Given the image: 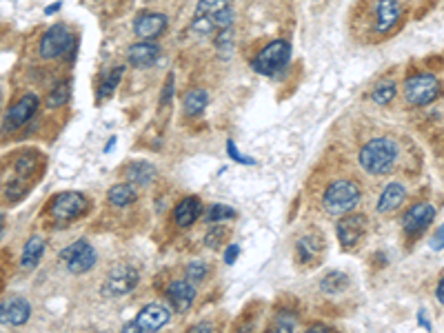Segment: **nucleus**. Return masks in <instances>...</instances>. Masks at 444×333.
<instances>
[{
    "instance_id": "f257e3e1",
    "label": "nucleus",
    "mask_w": 444,
    "mask_h": 333,
    "mask_svg": "<svg viewBox=\"0 0 444 333\" xmlns=\"http://www.w3.org/2000/svg\"><path fill=\"white\" fill-rule=\"evenodd\" d=\"M398 158V145L391 138H373L360 149V164L371 176H384L393 169Z\"/></svg>"
},
{
    "instance_id": "f03ea898",
    "label": "nucleus",
    "mask_w": 444,
    "mask_h": 333,
    "mask_svg": "<svg viewBox=\"0 0 444 333\" xmlns=\"http://www.w3.org/2000/svg\"><path fill=\"white\" fill-rule=\"evenodd\" d=\"M360 200V189L351 180H338L329 185L322 196V207L329 216H344L349 214Z\"/></svg>"
},
{
    "instance_id": "7ed1b4c3",
    "label": "nucleus",
    "mask_w": 444,
    "mask_h": 333,
    "mask_svg": "<svg viewBox=\"0 0 444 333\" xmlns=\"http://www.w3.org/2000/svg\"><path fill=\"white\" fill-rule=\"evenodd\" d=\"M291 47L287 40H273L254 58V69L262 76H273L289 63Z\"/></svg>"
},
{
    "instance_id": "20e7f679",
    "label": "nucleus",
    "mask_w": 444,
    "mask_h": 333,
    "mask_svg": "<svg viewBox=\"0 0 444 333\" xmlns=\"http://www.w3.org/2000/svg\"><path fill=\"white\" fill-rule=\"evenodd\" d=\"M442 87H440V80L431 74H420V76H413L407 80L405 85V96L411 105H418L424 107L429 103H433L438 96H440Z\"/></svg>"
},
{
    "instance_id": "39448f33",
    "label": "nucleus",
    "mask_w": 444,
    "mask_h": 333,
    "mask_svg": "<svg viewBox=\"0 0 444 333\" xmlns=\"http://www.w3.org/2000/svg\"><path fill=\"white\" fill-rule=\"evenodd\" d=\"M85 211H87V198L82 196V193H76V191L58 193V196H56L49 204V214L56 222L76 220Z\"/></svg>"
},
{
    "instance_id": "423d86ee",
    "label": "nucleus",
    "mask_w": 444,
    "mask_h": 333,
    "mask_svg": "<svg viewBox=\"0 0 444 333\" xmlns=\"http://www.w3.org/2000/svg\"><path fill=\"white\" fill-rule=\"evenodd\" d=\"M138 280H141V275H138V271L131 265H118L116 269H111L107 273L103 291L109 298H122V296L131 294Z\"/></svg>"
},
{
    "instance_id": "0eeeda50",
    "label": "nucleus",
    "mask_w": 444,
    "mask_h": 333,
    "mask_svg": "<svg viewBox=\"0 0 444 333\" xmlns=\"http://www.w3.org/2000/svg\"><path fill=\"white\" fill-rule=\"evenodd\" d=\"M60 260L67 262V269L72 273H87L93 265L96 260H98V254H96V249L85 242V240H78L74 244L65 247L60 252Z\"/></svg>"
},
{
    "instance_id": "6e6552de",
    "label": "nucleus",
    "mask_w": 444,
    "mask_h": 333,
    "mask_svg": "<svg viewBox=\"0 0 444 333\" xmlns=\"http://www.w3.org/2000/svg\"><path fill=\"white\" fill-rule=\"evenodd\" d=\"M67 49H74V36L65 25H53L40 40V56L45 60L58 58Z\"/></svg>"
},
{
    "instance_id": "1a4fd4ad",
    "label": "nucleus",
    "mask_w": 444,
    "mask_h": 333,
    "mask_svg": "<svg viewBox=\"0 0 444 333\" xmlns=\"http://www.w3.org/2000/svg\"><path fill=\"white\" fill-rule=\"evenodd\" d=\"M169 318H171L169 309L162 307V304H147V307L138 313L136 320L124 327V331L133 329L138 333H151V331L162 329L166 322H169Z\"/></svg>"
},
{
    "instance_id": "9d476101",
    "label": "nucleus",
    "mask_w": 444,
    "mask_h": 333,
    "mask_svg": "<svg viewBox=\"0 0 444 333\" xmlns=\"http://www.w3.org/2000/svg\"><path fill=\"white\" fill-rule=\"evenodd\" d=\"M196 16L207 18L214 27H218V30H225V27H231L233 11H231L229 0H200Z\"/></svg>"
},
{
    "instance_id": "9b49d317",
    "label": "nucleus",
    "mask_w": 444,
    "mask_h": 333,
    "mask_svg": "<svg viewBox=\"0 0 444 333\" xmlns=\"http://www.w3.org/2000/svg\"><path fill=\"white\" fill-rule=\"evenodd\" d=\"M36 109H38V96H34V93L22 96V98L7 111V116H5V131H13V129L22 127V124L36 114Z\"/></svg>"
},
{
    "instance_id": "f8f14e48",
    "label": "nucleus",
    "mask_w": 444,
    "mask_h": 333,
    "mask_svg": "<svg viewBox=\"0 0 444 333\" xmlns=\"http://www.w3.org/2000/svg\"><path fill=\"white\" fill-rule=\"evenodd\" d=\"M367 229V216L363 214H351L338 222L336 233H338V240L342 242V247H355L358 240L363 238V233Z\"/></svg>"
},
{
    "instance_id": "ddd939ff",
    "label": "nucleus",
    "mask_w": 444,
    "mask_h": 333,
    "mask_svg": "<svg viewBox=\"0 0 444 333\" xmlns=\"http://www.w3.org/2000/svg\"><path fill=\"white\" fill-rule=\"evenodd\" d=\"M433 218H436V207H431L429 202H420V204H413L405 214V218H402V227H405L407 233L415 235L431 225Z\"/></svg>"
},
{
    "instance_id": "4468645a",
    "label": "nucleus",
    "mask_w": 444,
    "mask_h": 333,
    "mask_svg": "<svg viewBox=\"0 0 444 333\" xmlns=\"http://www.w3.org/2000/svg\"><path fill=\"white\" fill-rule=\"evenodd\" d=\"M0 318H3L5 325L22 327L32 318V304L20 296H13L9 300H3V307H0Z\"/></svg>"
},
{
    "instance_id": "2eb2a0df",
    "label": "nucleus",
    "mask_w": 444,
    "mask_h": 333,
    "mask_svg": "<svg viewBox=\"0 0 444 333\" xmlns=\"http://www.w3.org/2000/svg\"><path fill=\"white\" fill-rule=\"evenodd\" d=\"M166 22H169V18L164 13H141L133 22V32L143 40H154L166 30Z\"/></svg>"
},
{
    "instance_id": "dca6fc26",
    "label": "nucleus",
    "mask_w": 444,
    "mask_h": 333,
    "mask_svg": "<svg viewBox=\"0 0 444 333\" xmlns=\"http://www.w3.org/2000/svg\"><path fill=\"white\" fill-rule=\"evenodd\" d=\"M166 298H169L171 307L178 313H185L187 309H191L193 300H196V289H193L187 280H176L166 289Z\"/></svg>"
},
{
    "instance_id": "f3484780",
    "label": "nucleus",
    "mask_w": 444,
    "mask_h": 333,
    "mask_svg": "<svg viewBox=\"0 0 444 333\" xmlns=\"http://www.w3.org/2000/svg\"><path fill=\"white\" fill-rule=\"evenodd\" d=\"M402 16V5L400 0H378L376 5V32L384 34L398 22Z\"/></svg>"
},
{
    "instance_id": "a211bd4d",
    "label": "nucleus",
    "mask_w": 444,
    "mask_h": 333,
    "mask_svg": "<svg viewBox=\"0 0 444 333\" xmlns=\"http://www.w3.org/2000/svg\"><path fill=\"white\" fill-rule=\"evenodd\" d=\"M160 56V47L154 45L151 40H145V43H136L129 47L127 51V63L138 67V69H145V67H151Z\"/></svg>"
},
{
    "instance_id": "6ab92c4d",
    "label": "nucleus",
    "mask_w": 444,
    "mask_h": 333,
    "mask_svg": "<svg viewBox=\"0 0 444 333\" xmlns=\"http://www.w3.org/2000/svg\"><path fill=\"white\" fill-rule=\"evenodd\" d=\"M407 198V189L402 187L400 183H388L382 193H380V198H378V211L380 214H391L396 211L398 207L405 202Z\"/></svg>"
},
{
    "instance_id": "aec40b11",
    "label": "nucleus",
    "mask_w": 444,
    "mask_h": 333,
    "mask_svg": "<svg viewBox=\"0 0 444 333\" xmlns=\"http://www.w3.org/2000/svg\"><path fill=\"white\" fill-rule=\"evenodd\" d=\"M45 254V240L40 238V235H32L30 240H27L25 249H22V258H20V267L25 271H32L38 267L40 258Z\"/></svg>"
},
{
    "instance_id": "412c9836",
    "label": "nucleus",
    "mask_w": 444,
    "mask_h": 333,
    "mask_svg": "<svg viewBox=\"0 0 444 333\" xmlns=\"http://www.w3.org/2000/svg\"><path fill=\"white\" fill-rule=\"evenodd\" d=\"M198 214H200V200L193 198V196L185 198L183 202L176 207V222H178V227H183V229L185 227H191L193 222H196Z\"/></svg>"
},
{
    "instance_id": "4be33fe9",
    "label": "nucleus",
    "mask_w": 444,
    "mask_h": 333,
    "mask_svg": "<svg viewBox=\"0 0 444 333\" xmlns=\"http://www.w3.org/2000/svg\"><path fill=\"white\" fill-rule=\"evenodd\" d=\"M154 178H156V166L149 164V162H143V160L129 164V169H127V180L131 185H138V187L149 185Z\"/></svg>"
},
{
    "instance_id": "5701e85b",
    "label": "nucleus",
    "mask_w": 444,
    "mask_h": 333,
    "mask_svg": "<svg viewBox=\"0 0 444 333\" xmlns=\"http://www.w3.org/2000/svg\"><path fill=\"white\" fill-rule=\"evenodd\" d=\"M136 185H114L109 189V193H107V200L114 204V207H129L131 202H136V198H138V193H136V189H133Z\"/></svg>"
},
{
    "instance_id": "b1692460",
    "label": "nucleus",
    "mask_w": 444,
    "mask_h": 333,
    "mask_svg": "<svg viewBox=\"0 0 444 333\" xmlns=\"http://www.w3.org/2000/svg\"><path fill=\"white\" fill-rule=\"evenodd\" d=\"M349 287V275L342 273V271H331L327 273L322 280H320V289L329 296H338L342 291Z\"/></svg>"
},
{
    "instance_id": "393cba45",
    "label": "nucleus",
    "mask_w": 444,
    "mask_h": 333,
    "mask_svg": "<svg viewBox=\"0 0 444 333\" xmlns=\"http://www.w3.org/2000/svg\"><path fill=\"white\" fill-rule=\"evenodd\" d=\"M207 105H209V96H207L204 89H191L185 96V114L187 116L202 114V111L207 109Z\"/></svg>"
},
{
    "instance_id": "a878e982",
    "label": "nucleus",
    "mask_w": 444,
    "mask_h": 333,
    "mask_svg": "<svg viewBox=\"0 0 444 333\" xmlns=\"http://www.w3.org/2000/svg\"><path fill=\"white\" fill-rule=\"evenodd\" d=\"M320 238H315V235H304V238L298 240V254L302 262H311L315 260V256L320 254Z\"/></svg>"
},
{
    "instance_id": "bb28decb",
    "label": "nucleus",
    "mask_w": 444,
    "mask_h": 333,
    "mask_svg": "<svg viewBox=\"0 0 444 333\" xmlns=\"http://www.w3.org/2000/svg\"><path fill=\"white\" fill-rule=\"evenodd\" d=\"M393 98H396V82L393 80H382L371 91V100L376 105H388Z\"/></svg>"
},
{
    "instance_id": "cd10ccee",
    "label": "nucleus",
    "mask_w": 444,
    "mask_h": 333,
    "mask_svg": "<svg viewBox=\"0 0 444 333\" xmlns=\"http://www.w3.org/2000/svg\"><path fill=\"white\" fill-rule=\"evenodd\" d=\"M69 93H72V85H69V80H60L58 85L51 89V93L47 96V107L49 109H58L69 100Z\"/></svg>"
},
{
    "instance_id": "c85d7f7f",
    "label": "nucleus",
    "mask_w": 444,
    "mask_h": 333,
    "mask_svg": "<svg viewBox=\"0 0 444 333\" xmlns=\"http://www.w3.org/2000/svg\"><path fill=\"white\" fill-rule=\"evenodd\" d=\"M122 72L124 69L122 67H118V69H114V72H109V76L103 80V85H100V89H98V98L100 100H105V98H109L111 93L116 91V87H118V82H120V78H122Z\"/></svg>"
},
{
    "instance_id": "c756f323",
    "label": "nucleus",
    "mask_w": 444,
    "mask_h": 333,
    "mask_svg": "<svg viewBox=\"0 0 444 333\" xmlns=\"http://www.w3.org/2000/svg\"><path fill=\"white\" fill-rule=\"evenodd\" d=\"M235 211L229 204H214L209 211H207V222H225V220H233Z\"/></svg>"
},
{
    "instance_id": "7c9ffc66",
    "label": "nucleus",
    "mask_w": 444,
    "mask_h": 333,
    "mask_svg": "<svg viewBox=\"0 0 444 333\" xmlns=\"http://www.w3.org/2000/svg\"><path fill=\"white\" fill-rule=\"evenodd\" d=\"M207 273H209V267H207L202 260L189 262V267H187V278H189V280L200 282V280H204V278H207Z\"/></svg>"
},
{
    "instance_id": "2f4dec72",
    "label": "nucleus",
    "mask_w": 444,
    "mask_h": 333,
    "mask_svg": "<svg viewBox=\"0 0 444 333\" xmlns=\"http://www.w3.org/2000/svg\"><path fill=\"white\" fill-rule=\"evenodd\" d=\"M296 325H298L296 315H294V313H289V311H280V313H278V318H275V329H278V331H282V333L294 331Z\"/></svg>"
},
{
    "instance_id": "473e14b6",
    "label": "nucleus",
    "mask_w": 444,
    "mask_h": 333,
    "mask_svg": "<svg viewBox=\"0 0 444 333\" xmlns=\"http://www.w3.org/2000/svg\"><path fill=\"white\" fill-rule=\"evenodd\" d=\"M227 151H229L231 160H235V162H240V164H256V160H254V158H247L244 154H240L238 147H235V143H233V141H227Z\"/></svg>"
},
{
    "instance_id": "72a5a7b5",
    "label": "nucleus",
    "mask_w": 444,
    "mask_h": 333,
    "mask_svg": "<svg viewBox=\"0 0 444 333\" xmlns=\"http://www.w3.org/2000/svg\"><path fill=\"white\" fill-rule=\"evenodd\" d=\"M222 238H225V229H222V227H214L209 233L204 235V244H207V247H211V249H216V247L222 242Z\"/></svg>"
},
{
    "instance_id": "f704fd0d",
    "label": "nucleus",
    "mask_w": 444,
    "mask_h": 333,
    "mask_svg": "<svg viewBox=\"0 0 444 333\" xmlns=\"http://www.w3.org/2000/svg\"><path fill=\"white\" fill-rule=\"evenodd\" d=\"M34 164H36V158H34V154H30V156H20V160L16 162V169H18V174H27V171H32L34 169Z\"/></svg>"
},
{
    "instance_id": "c9c22d12",
    "label": "nucleus",
    "mask_w": 444,
    "mask_h": 333,
    "mask_svg": "<svg viewBox=\"0 0 444 333\" xmlns=\"http://www.w3.org/2000/svg\"><path fill=\"white\" fill-rule=\"evenodd\" d=\"M174 93V76H169L164 80V89H162V96H160V105H166Z\"/></svg>"
},
{
    "instance_id": "e433bc0d",
    "label": "nucleus",
    "mask_w": 444,
    "mask_h": 333,
    "mask_svg": "<svg viewBox=\"0 0 444 333\" xmlns=\"http://www.w3.org/2000/svg\"><path fill=\"white\" fill-rule=\"evenodd\" d=\"M431 247L436 249V252H442L444 249V225L438 227L436 235H433V240H431Z\"/></svg>"
},
{
    "instance_id": "4c0bfd02",
    "label": "nucleus",
    "mask_w": 444,
    "mask_h": 333,
    "mask_svg": "<svg viewBox=\"0 0 444 333\" xmlns=\"http://www.w3.org/2000/svg\"><path fill=\"white\" fill-rule=\"evenodd\" d=\"M238 254H240V247L238 244H229L227 252H225V262H227V265H233V260L238 258Z\"/></svg>"
},
{
    "instance_id": "58836bf2",
    "label": "nucleus",
    "mask_w": 444,
    "mask_h": 333,
    "mask_svg": "<svg viewBox=\"0 0 444 333\" xmlns=\"http://www.w3.org/2000/svg\"><path fill=\"white\" fill-rule=\"evenodd\" d=\"M436 296H438V302H442V304H444V278H442V280H440V285H438Z\"/></svg>"
},
{
    "instance_id": "ea45409f",
    "label": "nucleus",
    "mask_w": 444,
    "mask_h": 333,
    "mask_svg": "<svg viewBox=\"0 0 444 333\" xmlns=\"http://www.w3.org/2000/svg\"><path fill=\"white\" fill-rule=\"evenodd\" d=\"M60 7H63V3H60V0H58V3H53V5L45 7V13H47V16H51V13H56V11H58Z\"/></svg>"
},
{
    "instance_id": "a19ab883",
    "label": "nucleus",
    "mask_w": 444,
    "mask_h": 333,
    "mask_svg": "<svg viewBox=\"0 0 444 333\" xmlns=\"http://www.w3.org/2000/svg\"><path fill=\"white\" fill-rule=\"evenodd\" d=\"M418 320H420V325L429 331V329H431V325H429V320H426V318H424V311H420L418 313Z\"/></svg>"
},
{
    "instance_id": "79ce46f5",
    "label": "nucleus",
    "mask_w": 444,
    "mask_h": 333,
    "mask_svg": "<svg viewBox=\"0 0 444 333\" xmlns=\"http://www.w3.org/2000/svg\"><path fill=\"white\" fill-rule=\"evenodd\" d=\"M193 333H200V331H211V325H196V327H191Z\"/></svg>"
},
{
    "instance_id": "37998d69",
    "label": "nucleus",
    "mask_w": 444,
    "mask_h": 333,
    "mask_svg": "<svg viewBox=\"0 0 444 333\" xmlns=\"http://www.w3.org/2000/svg\"><path fill=\"white\" fill-rule=\"evenodd\" d=\"M309 331H331V329H329V327H325V325H313Z\"/></svg>"
},
{
    "instance_id": "c03bdc74",
    "label": "nucleus",
    "mask_w": 444,
    "mask_h": 333,
    "mask_svg": "<svg viewBox=\"0 0 444 333\" xmlns=\"http://www.w3.org/2000/svg\"><path fill=\"white\" fill-rule=\"evenodd\" d=\"M114 145H116V136L111 138V141L107 143V147H105V154H109V151H111V147H114Z\"/></svg>"
}]
</instances>
